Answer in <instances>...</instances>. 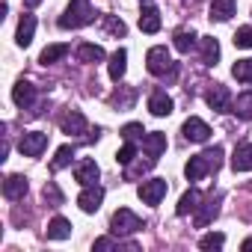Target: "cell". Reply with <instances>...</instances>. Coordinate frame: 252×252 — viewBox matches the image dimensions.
<instances>
[{
  "instance_id": "cell-4",
  "label": "cell",
  "mask_w": 252,
  "mask_h": 252,
  "mask_svg": "<svg viewBox=\"0 0 252 252\" xmlns=\"http://www.w3.org/2000/svg\"><path fill=\"white\" fill-rule=\"evenodd\" d=\"M140 228H143V220H140L134 211H128V208H119V211L113 214V220H110V231H113L116 237L134 234V231H140Z\"/></svg>"
},
{
  "instance_id": "cell-3",
  "label": "cell",
  "mask_w": 252,
  "mask_h": 252,
  "mask_svg": "<svg viewBox=\"0 0 252 252\" xmlns=\"http://www.w3.org/2000/svg\"><path fill=\"white\" fill-rule=\"evenodd\" d=\"M146 68H149V74H155V77H175L178 74V65L172 63V57H169V51L163 48V45H155L149 54H146Z\"/></svg>"
},
{
  "instance_id": "cell-14",
  "label": "cell",
  "mask_w": 252,
  "mask_h": 252,
  "mask_svg": "<svg viewBox=\"0 0 252 252\" xmlns=\"http://www.w3.org/2000/svg\"><path fill=\"white\" fill-rule=\"evenodd\" d=\"M172 98L166 95V89H155L152 95H149V110H152V116H169L172 113Z\"/></svg>"
},
{
  "instance_id": "cell-24",
  "label": "cell",
  "mask_w": 252,
  "mask_h": 252,
  "mask_svg": "<svg viewBox=\"0 0 252 252\" xmlns=\"http://www.w3.org/2000/svg\"><path fill=\"white\" fill-rule=\"evenodd\" d=\"M125 68H128V51H125V48H119V51L110 57V77L119 83V80L125 77Z\"/></svg>"
},
{
  "instance_id": "cell-33",
  "label": "cell",
  "mask_w": 252,
  "mask_h": 252,
  "mask_svg": "<svg viewBox=\"0 0 252 252\" xmlns=\"http://www.w3.org/2000/svg\"><path fill=\"white\" fill-rule=\"evenodd\" d=\"M222 243H225V234H220V231H211V234H205V237L199 240V249L211 252V249H222Z\"/></svg>"
},
{
  "instance_id": "cell-38",
  "label": "cell",
  "mask_w": 252,
  "mask_h": 252,
  "mask_svg": "<svg viewBox=\"0 0 252 252\" xmlns=\"http://www.w3.org/2000/svg\"><path fill=\"white\" fill-rule=\"evenodd\" d=\"M155 166V158H149V160H140L137 166H128V169H125V178H134L137 172H149Z\"/></svg>"
},
{
  "instance_id": "cell-27",
  "label": "cell",
  "mask_w": 252,
  "mask_h": 252,
  "mask_svg": "<svg viewBox=\"0 0 252 252\" xmlns=\"http://www.w3.org/2000/svg\"><path fill=\"white\" fill-rule=\"evenodd\" d=\"M77 60H80V63H101V60H104V48L86 42V45L77 48Z\"/></svg>"
},
{
  "instance_id": "cell-19",
  "label": "cell",
  "mask_w": 252,
  "mask_h": 252,
  "mask_svg": "<svg viewBox=\"0 0 252 252\" xmlns=\"http://www.w3.org/2000/svg\"><path fill=\"white\" fill-rule=\"evenodd\" d=\"M202 205V193L196 190V187H190L184 196H181V202H178V208H175V214L178 217H187V214H193L196 208Z\"/></svg>"
},
{
  "instance_id": "cell-1",
  "label": "cell",
  "mask_w": 252,
  "mask_h": 252,
  "mask_svg": "<svg viewBox=\"0 0 252 252\" xmlns=\"http://www.w3.org/2000/svg\"><path fill=\"white\" fill-rule=\"evenodd\" d=\"M220 166H222V149L214 146V149H205L202 155L190 158V163L184 166V175H187V181H202L205 175L217 172Z\"/></svg>"
},
{
  "instance_id": "cell-39",
  "label": "cell",
  "mask_w": 252,
  "mask_h": 252,
  "mask_svg": "<svg viewBox=\"0 0 252 252\" xmlns=\"http://www.w3.org/2000/svg\"><path fill=\"white\" fill-rule=\"evenodd\" d=\"M110 246H113L110 237H98V240H95V249H110Z\"/></svg>"
},
{
  "instance_id": "cell-26",
  "label": "cell",
  "mask_w": 252,
  "mask_h": 252,
  "mask_svg": "<svg viewBox=\"0 0 252 252\" xmlns=\"http://www.w3.org/2000/svg\"><path fill=\"white\" fill-rule=\"evenodd\" d=\"M231 113L237 116V119H252V92H243V95H237L234 101H231Z\"/></svg>"
},
{
  "instance_id": "cell-16",
  "label": "cell",
  "mask_w": 252,
  "mask_h": 252,
  "mask_svg": "<svg viewBox=\"0 0 252 252\" xmlns=\"http://www.w3.org/2000/svg\"><path fill=\"white\" fill-rule=\"evenodd\" d=\"M134 101H137V89H134V86H119V89L110 95V104H113L116 110H131Z\"/></svg>"
},
{
  "instance_id": "cell-10",
  "label": "cell",
  "mask_w": 252,
  "mask_h": 252,
  "mask_svg": "<svg viewBox=\"0 0 252 252\" xmlns=\"http://www.w3.org/2000/svg\"><path fill=\"white\" fill-rule=\"evenodd\" d=\"M60 125H63V134H68V137H80V134L89 131V122H86V116L80 110H68Z\"/></svg>"
},
{
  "instance_id": "cell-35",
  "label": "cell",
  "mask_w": 252,
  "mask_h": 252,
  "mask_svg": "<svg viewBox=\"0 0 252 252\" xmlns=\"http://www.w3.org/2000/svg\"><path fill=\"white\" fill-rule=\"evenodd\" d=\"M134 158H137V143H125V146L119 149V155H116V160H119L122 166H131Z\"/></svg>"
},
{
  "instance_id": "cell-28",
  "label": "cell",
  "mask_w": 252,
  "mask_h": 252,
  "mask_svg": "<svg viewBox=\"0 0 252 252\" xmlns=\"http://www.w3.org/2000/svg\"><path fill=\"white\" fill-rule=\"evenodd\" d=\"M71 158H74V146H60V149H57V155H54V160H51V172L65 169V166L71 163Z\"/></svg>"
},
{
  "instance_id": "cell-8",
  "label": "cell",
  "mask_w": 252,
  "mask_h": 252,
  "mask_svg": "<svg viewBox=\"0 0 252 252\" xmlns=\"http://www.w3.org/2000/svg\"><path fill=\"white\" fill-rule=\"evenodd\" d=\"M181 134H184V140H190V143H208L211 128H208V122H202L199 116H190V119L181 125Z\"/></svg>"
},
{
  "instance_id": "cell-30",
  "label": "cell",
  "mask_w": 252,
  "mask_h": 252,
  "mask_svg": "<svg viewBox=\"0 0 252 252\" xmlns=\"http://www.w3.org/2000/svg\"><path fill=\"white\" fill-rule=\"evenodd\" d=\"M172 45H175V51L187 54V51L196 45V33H193V30H178V33L172 36Z\"/></svg>"
},
{
  "instance_id": "cell-5",
  "label": "cell",
  "mask_w": 252,
  "mask_h": 252,
  "mask_svg": "<svg viewBox=\"0 0 252 252\" xmlns=\"http://www.w3.org/2000/svg\"><path fill=\"white\" fill-rule=\"evenodd\" d=\"M166 190H169V184H166L163 178H149V181H143V184L137 187V196H140L146 205H160L163 196H166Z\"/></svg>"
},
{
  "instance_id": "cell-13",
  "label": "cell",
  "mask_w": 252,
  "mask_h": 252,
  "mask_svg": "<svg viewBox=\"0 0 252 252\" xmlns=\"http://www.w3.org/2000/svg\"><path fill=\"white\" fill-rule=\"evenodd\" d=\"M12 101L18 104V107H33V101H36V86L30 83V80H18L15 86H12Z\"/></svg>"
},
{
  "instance_id": "cell-23",
  "label": "cell",
  "mask_w": 252,
  "mask_h": 252,
  "mask_svg": "<svg viewBox=\"0 0 252 252\" xmlns=\"http://www.w3.org/2000/svg\"><path fill=\"white\" fill-rule=\"evenodd\" d=\"M231 166H234V172H252V143H246L234 152Z\"/></svg>"
},
{
  "instance_id": "cell-6",
  "label": "cell",
  "mask_w": 252,
  "mask_h": 252,
  "mask_svg": "<svg viewBox=\"0 0 252 252\" xmlns=\"http://www.w3.org/2000/svg\"><path fill=\"white\" fill-rule=\"evenodd\" d=\"M205 101H208V107L214 110V113H231V92H228V86H222V83H214L211 89H208V95H205Z\"/></svg>"
},
{
  "instance_id": "cell-25",
  "label": "cell",
  "mask_w": 252,
  "mask_h": 252,
  "mask_svg": "<svg viewBox=\"0 0 252 252\" xmlns=\"http://www.w3.org/2000/svg\"><path fill=\"white\" fill-rule=\"evenodd\" d=\"M140 30L143 33H158L160 30V12L155 6H146L143 15H140Z\"/></svg>"
},
{
  "instance_id": "cell-2",
  "label": "cell",
  "mask_w": 252,
  "mask_h": 252,
  "mask_svg": "<svg viewBox=\"0 0 252 252\" xmlns=\"http://www.w3.org/2000/svg\"><path fill=\"white\" fill-rule=\"evenodd\" d=\"M92 21H95V9H92L89 0H71V3L65 6V12L60 15L57 24L63 30H80V27H86Z\"/></svg>"
},
{
  "instance_id": "cell-31",
  "label": "cell",
  "mask_w": 252,
  "mask_h": 252,
  "mask_svg": "<svg viewBox=\"0 0 252 252\" xmlns=\"http://www.w3.org/2000/svg\"><path fill=\"white\" fill-rule=\"evenodd\" d=\"M231 74L240 80V83H252V57L249 60H237L231 65Z\"/></svg>"
},
{
  "instance_id": "cell-34",
  "label": "cell",
  "mask_w": 252,
  "mask_h": 252,
  "mask_svg": "<svg viewBox=\"0 0 252 252\" xmlns=\"http://www.w3.org/2000/svg\"><path fill=\"white\" fill-rule=\"evenodd\" d=\"M104 30H107L110 36H125V33H128L125 21H122V18H116V15H104Z\"/></svg>"
},
{
  "instance_id": "cell-11",
  "label": "cell",
  "mask_w": 252,
  "mask_h": 252,
  "mask_svg": "<svg viewBox=\"0 0 252 252\" xmlns=\"http://www.w3.org/2000/svg\"><path fill=\"white\" fill-rule=\"evenodd\" d=\"M98 175H101V169H98V163L95 160H80L77 166H74V181L80 184V187H89V184H98Z\"/></svg>"
},
{
  "instance_id": "cell-12",
  "label": "cell",
  "mask_w": 252,
  "mask_h": 252,
  "mask_svg": "<svg viewBox=\"0 0 252 252\" xmlns=\"http://www.w3.org/2000/svg\"><path fill=\"white\" fill-rule=\"evenodd\" d=\"M27 190H30V184H27V178H24V175H9V178L3 181V196H6L9 202L24 199V196H27Z\"/></svg>"
},
{
  "instance_id": "cell-21",
  "label": "cell",
  "mask_w": 252,
  "mask_h": 252,
  "mask_svg": "<svg viewBox=\"0 0 252 252\" xmlns=\"http://www.w3.org/2000/svg\"><path fill=\"white\" fill-rule=\"evenodd\" d=\"M48 240H65V237H71V222L65 220V217H54L51 222H48Z\"/></svg>"
},
{
  "instance_id": "cell-20",
  "label": "cell",
  "mask_w": 252,
  "mask_h": 252,
  "mask_svg": "<svg viewBox=\"0 0 252 252\" xmlns=\"http://www.w3.org/2000/svg\"><path fill=\"white\" fill-rule=\"evenodd\" d=\"M217 214H220L217 199H208L205 205H199V208H196V220H193V222H196V228H205L208 222H214V217H217Z\"/></svg>"
},
{
  "instance_id": "cell-22",
  "label": "cell",
  "mask_w": 252,
  "mask_h": 252,
  "mask_svg": "<svg viewBox=\"0 0 252 252\" xmlns=\"http://www.w3.org/2000/svg\"><path fill=\"white\" fill-rule=\"evenodd\" d=\"M234 0H211V21H228L234 15Z\"/></svg>"
},
{
  "instance_id": "cell-37",
  "label": "cell",
  "mask_w": 252,
  "mask_h": 252,
  "mask_svg": "<svg viewBox=\"0 0 252 252\" xmlns=\"http://www.w3.org/2000/svg\"><path fill=\"white\" fill-rule=\"evenodd\" d=\"M45 199H48L54 208H57V205H63V193L57 190V184H54V181H48V184H45Z\"/></svg>"
},
{
  "instance_id": "cell-40",
  "label": "cell",
  "mask_w": 252,
  "mask_h": 252,
  "mask_svg": "<svg viewBox=\"0 0 252 252\" xmlns=\"http://www.w3.org/2000/svg\"><path fill=\"white\" fill-rule=\"evenodd\" d=\"M24 3H27V6H30V9H36V6H39V3H42V0H24Z\"/></svg>"
},
{
  "instance_id": "cell-41",
  "label": "cell",
  "mask_w": 252,
  "mask_h": 252,
  "mask_svg": "<svg viewBox=\"0 0 252 252\" xmlns=\"http://www.w3.org/2000/svg\"><path fill=\"white\" fill-rule=\"evenodd\" d=\"M243 249H252V237H246V240H243Z\"/></svg>"
},
{
  "instance_id": "cell-36",
  "label": "cell",
  "mask_w": 252,
  "mask_h": 252,
  "mask_svg": "<svg viewBox=\"0 0 252 252\" xmlns=\"http://www.w3.org/2000/svg\"><path fill=\"white\" fill-rule=\"evenodd\" d=\"M234 48H243V51L252 48V27H240L234 33Z\"/></svg>"
},
{
  "instance_id": "cell-9",
  "label": "cell",
  "mask_w": 252,
  "mask_h": 252,
  "mask_svg": "<svg viewBox=\"0 0 252 252\" xmlns=\"http://www.w3.org/2000/svg\"><path fill=\"white\" fill-rule=\"evenodd\" d=\"M101 202H104V187H101V184H89V187H83V193L77 196V205H80L83 214H95V211L101 208Z\"/></svg>"
},
{
  "instance_id": "cell-32",
  "label": "cell",
  "mask_w": 252,
  "mask_h": 252,
  "mask_svg": "<svg viewBox=\"0 0 252 252\" xmlns=\"http://www.w3.org/2000/svg\"><path fill=\"white\" fill-rule=\"evenodd\" d=\"M143 137H146V131H143L140 122H128V125L122 128V140H125V143H137V140H143Z\"/></svg>"
},
{
  "instance_id": "cell-42",
  "label": "cell",
  "mask_w": 252,
  "mask_h": 252,
  "mask_svg": "<svg viewBox=\"0 0 252 252\" xmlns=\"http://www.w3.org/2000/svg\"><path fill=\"white\" fill-rule=\"evenodd\" d=\"M143 3H149V0H143Z\"/></svg>"
},
{
  "instance_id": "cell-18",
  "label": "cell",
  "mask_w": 252,
  "mask_h": 252,
  "mask_svg": "<svg viewBox=\"0 0 252 252\" xmlns=\"http://www.w3.org/2000/svg\"><path fill=\"white\" fill-rule=\"evenodd\" d=\"M199 51H202V63L205 65H217V60H220V42L214 36H202L199 39Z\"/></svg>"
},
{
  "instance_id": "cell-29",
  "label": "cell",
  "mask_w": 252,
  "mask_h": 252,
  "mask_svg": "<svg viewBox=\"0 0 252 252\" xmlns=\"http://www.w3.org/2000/svg\"><path fill=\"white\" fill-rule=\"evenodd\" d=\"M63 57H68V45H48V48L42 51L39 63H42V65H51V63H57V60H63Z\"/></svg>"
},
{
  "instance_id": "cell-7",
  "label": "cell",
  "mask_w": 252,
  "mask_h": 252,
  "mask_svg": "<svg viewBox=\"0 0 252 252\" xmlns=\"http://www.w3.org/2000/svg\"><path fill=\"white\" fill-rule=\"evenodd\" d=\"M45 149H48V134H42V131H27L18 140V152L27 158H39Z\"/></svg>"
},
{
  "instance_id": "cell-15",
  "label": "cell",
  "mask_w": 252,
  "mask_h": 252,
  "mask_svg": "<svg viewBox=\"0 0 252 252\" xmlns=\"http://www.w3.org/2000/svg\"><path fill=\"white\" fill-rule=\"evenodd\" d=\"M143 152H146V158H160L163 152H166V134H160V131H152V134H146L143 137Z\"/></svg>"
},
{
  "instance_id": "cell-17",
  "label": "cell",
  "mask_w": 252,
  "mask_h": 252,
  "mask_svg": "<svg viewBox=\"0 0 252 252\" xmlns=\"http://www.w3.org/2000/svg\"><path fill=\"white\" fill-rule=\"evenodd\" d=\"M33 33H36V18L27 12V15H21V21H18V33H15V42H18L21 48H27V45L33 42Z\"/></svg>"
}]
</instances>
